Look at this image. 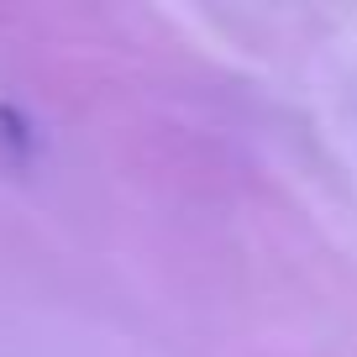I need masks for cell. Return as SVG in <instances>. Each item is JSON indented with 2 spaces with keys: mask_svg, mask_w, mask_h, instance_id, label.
Listing matches in <instances>:
<instances>
[]
</instances>
